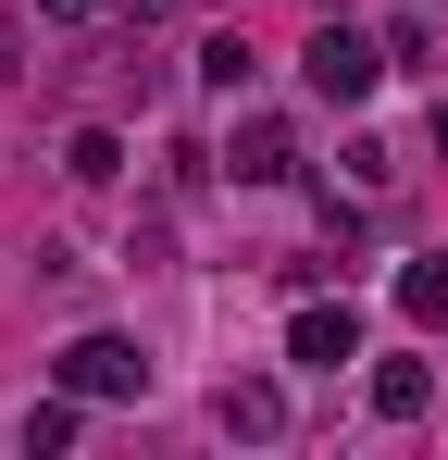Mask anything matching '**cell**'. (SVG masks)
<instances>
[{
	"label": "cell",
	"instance_id": "1",
	"mask_svg": "<svg viewBox=\"0 0 448 460\" xmlns=\"http://www.w3.org/2000/svg\"><path fill=\"white\" fill-rule=\"evenodd\" d=\"M299 75H311V100H373L386 63H373L362 25H336V13H324V25H311V50H299Z\"/></svg>",
	"mask_w": 448,
	"mask_h": 460
},
{
	"label": "cell",
	"instance_id": "2",
	"mask_svg": "<svg viewBox=\"0 0 448 460\" xmlns=\"http://www.w3.org/2000/svg\"><path fill=\"white\" fill-rule=\"evenodd\" d=\"M63 385H75V398H149V349H138V336H75Z\"/></svg>",
	"mask_w": 448,
	"mask_h": 460
},
{
	"label": "cell",
	"instance_id": "3",
	"mask_svg": "<svg viewBox=\"0 0 448 460\" xmlns=\"http://www.w3.org/2000/svg\"><path fill=\"white\" fill-rule=\"evenodd\" d=\"M287 361H311V374H336V361H362V323H349V299H336V311H324V299L299 311V323H287Z\"/></svg>",
	"mask_w": 448,
	"mask_h": 460
},
{
	"label": "cell",
	"instance_id": "4",
	"mask_svg": "<svg viewBox=\"0 0 448 460\" xmlns=\"http://www.w3.org/2000/svg\"><path fill=\"white\" fill-rule=\"evenodd\" d=\"M287 174H299V137L274 112H249V125H237V187H287Z\"/></svg>",
	"mask_w": 448,
	"mask_h": 460
},
{
	"label": "cell",
	"instance_id": "5",
	"mask_svg": "<svg viewBox=\"0 0 448 460\" xmlns=\"http://www.w3.org/2000/svg\"><path fill=\"white\" fill-rule=\"evenodd\" d=\"M224 436H249V448L287 436V398H274V385H224Z\"/></svg>",
	"mask_w": 448,
	"mask_h": 460
},
{
	"label": "cell",
	"instance_id": "6",
	"mask_svg": "<svg viewBox=\"0 0 448 460\" xmlns=\"http://www.w3.org/2000/svg\"><path fill=\"white\" fill-rule=\"evenodd\" d=\"M424 398H436V385H424V361H386V374H373V411H386V423H411Z\"/></svg>",
	"mask_w": 448,
	"mask_h": 460
},
{
	"label": "cell",
	"instance_id": "7",
	"mask_svg": "<svg viewBox=\"0 0 448 460\" xmlns=\"http://www.w3.org/2000/svg\"><path fill=\"white\" fill-rule=\"evenodd\" d=\"M399 311H411V323H448V261H411V274H399Z\"/></svg>",
	"mask_w": 448,
	"mask_h": 460
},
{
	"label": "cell",
	"instance_id": "8",
	"mask_svg": "<svg viewBox=\"0 0 448 460\" xmlns=\"http://www.w3.org/2000/svg\"><path fill=\"white\" fill-rule=\"evenodd\" d=\"M200 75H212V87H224V100H237V87L262 75V50H249V38H212V50H200Z\"/></svg>",
	"mask_w": 448,
	"mask_h": 460
},
{
	"label": "cell",
	"instance_id": "9",
	"mask_svg": "<svg viewBox=\"0 0 448 460\" xmlns=\"http://www.w3.org/2000/svg\"><path fill=\"white\" fill-rule=\"evenodd\" d=\"M112 162H125V137H112V125H75V150H63V174H87V187H100Z\"/></svg>",
	"mask_w": 448,
	"mask_h": 460
},
{
	"label": "cell",
	"instance_id": "10",
	"mask_svg": "<svg viewBox=\"0 0 448 460\" xmlns=\"http://www.w3.org/2000/svg\"><path fill=\"white\" fill-rule=\"evenodd\" d=\"M25 448H75V385H63V398H38V411H25Z\"/></svg>",
	"mask_w": 448,
	"mask_h": 460
},
{
	"label": "cell",
	"instance_id": "11",
	"mask_svg": "<svg viewBox=\"0 0 448 460\" xmlns=\"http://www.w3.org/2000/svg\"><path fill=\"white\" fill-rule=\"evenodd\" d=\"M0 75H25V25L13 13H0Z\"/></svg>",
	"mask_w": 448,
	"mask_h": 460
},
{
	"label": "cell",
	"instance_id": "12",
	"mask_svg": "<svg viewBox=\"0 0 448 460\" xmlns=\"http://www.w3.org/2000/svg\"><path fill=\"white\" fill-rule=\"evenodd\" d=\"M38 13H50V25H87V13H100V0H38Z\"/></svg>",
	"mask_w": 448,
	"mask_h": 460
},
{
	"label": "cell",
	"instance_id": "13",
	"mask_svg": "<svg viewBox=\"0 0 448 460\" xmlns=\"http://www.w3.org/2000/svg\"><path fill=\"white\" fill-rule=\"evenodd\" d=\"M125 13H138V25H162V13H175V0H125Z\"/></svg>",
	"mask_w": 448,
	"mask_h": 460
}]
</instances>
